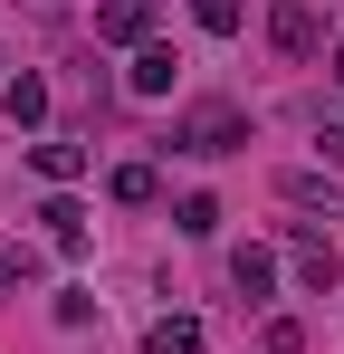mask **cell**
Masks as SVG:
<instances>
[{
  "instance_id": "cell-1",
  "label": "cell",
  "mask_w": 344,
  "mask_h": 354,
  "mask_svg": "<svg viewBox=\"0 0 344 354\" xmlns=\"http://www.w3.org/2000/svg\"><path fill=\"white\" fill-rule=\"evenodd\" d=\"M249 144V106H229V96H211V106H191V115H172V153H239Z\"/></svg>"
},
{
  "instance_id": "cell-2",
  "label": "cell",
  "mask_w": 344,
  "mask_h": 354,
  "mask_svg": "<svg viewBox=\"0 0 344 354\" xmlns=\"http://www.w3.org/2000/svg\"><path fill=\"white\" fill-rule=\"evenodd\" d=\"M268 39H278L287 58H316V48H325V19H316L306 0H278V10H268Z\"/></svg>"
},
{
  "instance_id": "cell-3",
  "label": "cell",
  "mask_w": 344,
  "mask_h": 354,
  "mask_svg": "<svg viewBox=\"0 0 344 354\" xmlns=\"http://www.w3.org/2000/svg\"><path fill=\"white\" fill-rule=\"evenodd\" d=\"M96 39L144 48V39H153V0H96Z\"/></svg>"
},
{
  "instance_id": "cell-4",
  "label": "cell",
  "mask_w": 344,
  "mask_h": 354,
  "mask_svg": "<svg viewBox=\"0 0 344 354\" xmlns=\"http://www.w3.org/2000/svg\"><path fill=\"white\" fill-rule=\"evenodd\" d=\"M29 173H39V182H57V192H67V182L86 173V144H67V134H39V144H29Z\"/></svg>"
},
{
  "instance_id": "cell-5",
  "label": "cell",
  "mask_w": 344,
  "mask_h": 354,
  "mask_svg": "<svg viewBox=\"0 0 344 354\" xmlns=\"http://www.w3.org/2000/svg\"><path fill=\"white\" fill-rule=\"evenodd\" d=\"M172 77H182V58H172L163 39H144L134 67H124V86H134V96H172Z\"/></svg>"
},
{
  "instance_id": "cell-6",
  "label": "cell",
  "mask_w": 344,
  "mask_h": 354,
  "mask_svg": "<svg viewBox=\"0 0 344 354\" xmlns=\"http://www.w3.org/2000/svg\"><path fill=\"white\" fill-rule=\"evenodd\" d=\"M39 230H48L57 259H77V249H86V211H77L67 192H48V201H39Z\"/></svg>"
},
{
  "instance_id": "cell-7",
  "label": "cell",
  "mask_w": 344,
  "mask_h": 354,
  "mask_svg": "<svg viewBox=\"0 0 344 354\" xmlns=\"http://www.w3.org/2000/svg\"><path fill=\"white\" fill-rule=\"evenodd\" d=\"M229 288L249 297V306H268V297H278V259H268V249H229Z\"/></svg>"
},
{
  "instance_id": "cell-8",
  "label": "cell",
  "mask_w": 344,
  "mask_h": 354,
  "mask_svg": "<svg viewBox=\"0 0 344 354\" xmlns=\"http://www.w3.org/2000/svg\"><path fill=\"white\" fill-rule=\"evenodd\" d=\"M0 106H10V124H48V77H29V67H19V77L0 86Z\"/></svg>"
},
{
  "instance_id": "cell-9",
  "label": "cell",
  "mask_w": 344,
  "mask_h": 354,
  "mask_svg": "<svg viewBox=\"0 0 344 354\" xmlns=\"http://www.w3.org/2000/svg\"><path fill=\"white\" fill-rule=\"evenodd\" d=\"M144 354H201V316H153L144 326Z\"/></svg>"
},
{
  "instance_id": "cell-10",
  "label": "cell",
  "mask_w": 344,
  "mask_h": 354,
  "mask_svg": "<svg viewBox=\"0 0 344 354\" xmlns=\"http://www.w3.org/2000/svg\"><path fill=\"white\" fill-rule=\"evenodd\" d=\"M115 201H124V211H144V201H163V173H153V163H115V182H106Z\"/></svg>"
},
{
  "instance_id": "cell-11",
  "label": "cell",
  "mask_w": 344,
  "mask_h": 354,
  "mask_svg": "<svg viewBox=\"0 0 344 354\" xmlns=\"http://www.w3.org/2000/svg\"><path fill=\"white\" fill-rule=\"evenodd\" d=\"M172 230H182V239H211V230H220V201H211V192H182V201H172Z\"/></svg>"
},
{
  "instance_id": "cell-12",
  "label": "cell",
  "mask_w": 344,
  "mask_h": 354,
  "mask_svg": "<svg viewBox=\"0 0 344 354\" xmlns=\"http://www.w3.org/2000/svg\"><path fill=\"white\" fill-rule=\"evenodd\" d=\"M296 278H306V288L325 297V288L344 278V268H335V249H325V239H296Z\"/></svg>"
},
{
  "instance_id": "cell-13",
  "label": "cell",
  "mask_w": 344,
  "mask_h": 354,
  "mask_svg": "<svg viewBox=\"0 0 344 354\" xmlns=\"http://www.w3.org/2000/svg\"><path fill=\"white\" fill-rule=\"evenodd\" d=\"M278 192L296 201V211H335V173H287Z\"/></svg>"
},
{
  "instance_id": "cell-14",
  "label": "cell",
  "mask_w": 344,
  "mask_h": 354,
  "mask_svg": "<svg viewBox=\"0 0 344 354\" xmlns=\"http://www.w3.org/2000/svg\"><path fill=\"white\" fill-rule=\"evenodd\" d=\"M19 278H39V249H10L0 239V288H19Z\"/></svg>"
},
{
  "instance_id": "cell-15",
  "label": "cell",
  "mask_w": 344,
  "mask_h": 354,
  "mask_svg": "<svg viewBox=\"0 0 344 354\" xmlns=\"http://www.w3.org/2000/svg\"><path fill=\"white\" fill-rule=\"evenodd\" d=\"M268 354H306V326L296 316H268Z\"/></svg>"
},
{
  "instance_id": "cell-16",
  "label": "cell",
  "mask_w": 344,
  "mask_h": 354,
  "mask_svg": "<svg viewBox=\"0 0 344 354\" xmlns=\"http://www.w3.org/2000/svg\"><path fill=\"white\" fill-rule=\"evenodd\" d=\"M201 29H211V39H229V29H239V0H201Z\"/></svg>"
},
{
  "instance_id": "cell-17",
  "label": "cell",
  "mask_w": 344,
  "mask_h": 354,
  "mask_svg": "<svg viewBox=\"0 0 344 354\" xmlns=\"http://www.w3.org/2000/svg\"><path fill=\"white\" fill-rule=\"evenodd\" d=\"M325 163H344V115H335V124H325Z\"/></svg>"
},
{
  "instance_id": "cell-18",
  "label": "cell",
  "mask_w": 344,
  "mask_h": 354,
  "mask_svg": "<svg viewBox=\"0 0 344 354\" xmlns=\"http://www.w3.org/2000/svg\"><path fill=\"white\" fill-rule=\"evenodd\" d=\"M335 86H344V39H335Z\"/></svg>"
},
{
  "instance_id": "cell-19",
  "label": "cell",
  "mask_w": 344,
  "mask_h": 354,
  "mask_svg": "<svg viewBox=\"0 0 344 354\" xmlns=\"http://www.w3.org/2000/svg\"><path fill=\"white\" fill-rule=\"evenodd\" d=\"M39 10H57V0H39Z\"/></svg>"
}]
</instances>
